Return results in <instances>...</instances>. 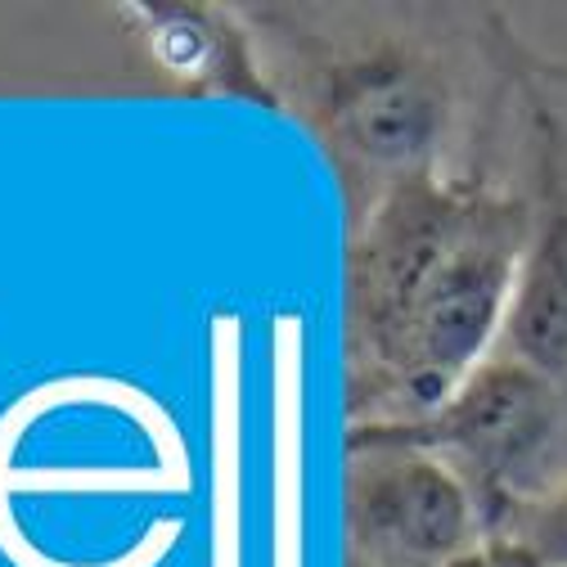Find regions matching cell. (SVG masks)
Instances as JSON below:
<instances>
[{
  "instance_id": "9c48e42d",
  "label": "cell",
  "mask_w": 567,
  "mask_h": 567,
  "mask_svg": "<svg viewBox=\"0 0 567 567\" xmlns=\"http://www.w3.org/2000/svg\"><path fill=\"white\" fill-rule=\"evenodd\" d=\"M446 567H545L540 563V554L536 549H527L523 540H514V536H482V540H473L464 554H455Z\"/></svg>"
},
{
  "instance_id": "3957f363",
  "label": "cell",
  "mask_w": 567,
  "mask_h": 567,
  "mask_svg": "<svg viewBox=\"0 0 567 567\" xmlns=\"http://www.w3.org/2000/svg\"><path fill=\"white\" fill-rule=\"evenodd\" d=\"M433 37H379L342 54L324 78V113L351 154L433 176V158L460 122V78Z\"/></svg>"
},
{
  "instance_id": "277c9868",
  "label": "cell",
  "mask_w": 567,
  "mask_h": 567,
  "mask_svg": "<svg viewBox=\"0 0 567 567\" xmlns=\"http://www.w3.org/2000/svg\"><path fill=\"white\" fill-rule=\"evenodd\" d=\"M518 86L532 163V226L495 351L567 379V63H545L527 50Z\"/></svg>"
},
{
  "instance_id": "5b68a950",
  "label": "cell",
  "mask_w": 567,
  "mask_h": 567,
  "mask_svg": "<svg viewBox=\"0 0 567 567\" xmlns=\"http://www.w3.org/2000/svg\"><path fill=\"white\" fill-rule=\"evenodd\" d=\"M351 532L370 567H446L486 536L464 473L401 433H361L351 460Z\"/></svg>"
},
{
  "instance_id": "52a82bcc",
  "label": "cell",
  "mask_w": 567,
  "mask_h": 567,
  "mask_svg": "<svg viewBox=\"0 0 567 567\" xmlns=\"http://www.w3.org/2000/svg\"><path fill=\"white\" fill-rule=\"evenodd\" d=\"M172 536H176V523H158L126 558H113V563H59V558L41 554V549L23 536V527H19L14 514H10V501L0 495V554H6L14 567H154V563L163 558V549H167Z\"/></svg>"
},
{
  "instance_id": "ba28073f",
  "label": "cell",
  "mask_w": 567,
  "mask_h": 567,
  "mask_svg": "<svg viewBox=\"0 0 567 567\" xmlns=\"http://www.w3.org/2000/svg\"><path fill=\"white\" fill-rule=\"evenodd\" d=\"M491 536H495V532H491ZM501 536H514V540H523L527 549H536L545 567H567V482H563L558 491H549L545 501L518 509V514L501 527Z\"/></svg>"
},
{
  "instance_id": "7a4b0ae2",
  "label": "cell",
  "mask_w": 567,
  "mask_h": 567,
  "mask_svg": "<svg viewBox=\"0 0 567 567\" xmlns=\"http://www.w3.org/2000/svg\"><path fill=\"white\" fill-rule=\"evenodd\" d=\"M392 433L446 455L464 473L491 536L567 482V379L491 351L442 410L396 423Z\"/></svg>"
},
{
  "instance_id": "6da1fadb",
  "label": "cell",
  "mask_w": 567,
  "mask_h": 567,
  "mask_svg": "<svg viewBox=\"0 0 567 567\" xmlns=\"http://www.w3.org/2000/svg\"><path fill=\"white\" fill-rule=\"evenodd\" d=\"M532 203L468 176H405L357 261L361 329L396 374L414 423L501 347Z\"/></svg>"
},
{
  "instance_id": "8992f818",
  "label": "cell",
  "mask_w": 567,
  "mask_h": 567,
  "mask_svg": "<svg viewBox=\"0 0 567 567\" xmlns=\"http://www.w3.org/2000/svg\"><path fill=\"white\" fill-rule=\"evenodd\" d=\"M181 491L185 477L167 473V468H0V495L14 501L28 491H86V495H104V491Z\"/></svg>"
}]
</instances>
